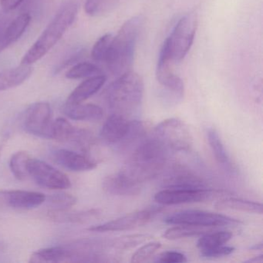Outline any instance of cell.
<instances>
[{"label":"cell","instance_id":"6da1fadb","mask_svg":"<svg viewBox=\"0 0 263 263\" xmlns=\"http://www.w3.org/2000/svg\"><path fill=\"white\" fill-rule=\"evenodd\" d=\"M167 156L168 149L161 141L155 137L147 138L132 152L121 172L140 185L159 175L167 163Z\"/></svg>","mask_w":263,"mask_h":263},{"label":"cell","instance_id":"7a4b0ae2","mask_svg":"<svg viewBox=\"0 0 263 263\" xmlns=\"http://www.w3.org/2000/svg\"><path fill=\"white\" fill-rule=\"evenodd\" d=\"M143 24L142 16H133L121 26L112 39L104 62L114 75L118 77L130 70Z\"/></svg>","mask_w":263,"mask_h":263},{"label":"cell","instance_id":"3957f363","mask_svg":"<svg viewBox=\"0 0 263 263\" xmlns=\"http://www.w3.org/2000/svg\"><path fill=\"white\" fill-rule=\"evenodd\" d=\"M144 84L136 72L129 70L118 77L106 91V99L112 114L130 118L142 104Z\"/></svg>","mask_w":263,"mask_h":263},{"label":"cell","instance_id":"277c9868","mask_svg":"<svg viewBox=\"0 0 263 263\" xmlns=\"http://www.w3.org/2000/svg\"><path fill=\"white\" fill-rule=\"evenodd\" d=\"M76 3H67L57 13L37 41L24 55L21 64L31 65L44 58L73 24L78 15Z\"/></svg>","mask_w":263,"mask_h":263},{"label":"cell","instance_id":"5b68a950","mask_svg":"<svg viewBox=\"0 0 263 263\" xmlns=\"http://www.w3.org/2000/svg\"><path fill=\"white\" fill-rule=\"evenodd\" d=\"M198 27L195 12L187 13L174 27L170 36L166 39L172 61L181 62L192 48Z\"/></svg>","mask_w":263,"mask_h":263},{"label":"cell","instance_id":"8992f818","mask_svg":"<svg viewBox=\"0 0 263 263\" xmlns=\"http://www.w3.org/2000/svg\"><path fill=\"white\" fill-rule=\"evenodd\" d=\"M155 137L175 152H189L193 147V138L189 127L176 118L164 120L155 127Z\"/></svg>","mask_w":263,"mask_h":263},{"label":"cell","instance_id":"52a82bcc","mask_svg":"<svg viewBox=\"0 0 263 263\" xmlns=\"http://www.w3.org/2000/svg\"><path fill=\"white\" fill-rule=\"evenodd\" d=\"M164 221L169 224H184L199 228L221 227L241 223L227 215L194 209L175 212L167 215Z\"/></svg>","mask_w":263,"mask_h":263},{"label":"cell","instance_id":"ba28073f","mask_svg":"<svg viewBox=\"0 0 263 263\" xmlns=\"http://www.w3.org/2000/svg\"><path fill=\"white\" fill-rule=\"evenodd\" d=\"M27 172L38 185L45 189L61 190L70 187L68 177L45 161L30 158L27 164Z\"/></svg>","mask_w":263,"mask_h":263},{"label":"cell","instance_id":"9c48e42d","mask_svg":"<svg viewBox=\"0 0 263 263\" xmlns=\"http://www.w3.org/2000/svg\"><path fill=\"white\" fill-rule=\"evenodd\" d=\"M226 194L227 192L224 191L209 189H164L157 192L154 198L159 204L174 205L187 203L203 202L212 199L215 197L223 196Z\"/></svg>","mask_w":263,"mask_h":263},{"label":"cell","instance_id":"30bf717a","mask_svg":"<svg viewBox=\"0 0 263 263\" xmlns=\"http://www.w3.org/2000/svg\"><path fill=\"white\" fill-rule=\"evenodd\" d=\"M52 123L51 107L47 102H37L30 105L23 120V126L27 133L47 139H50Z\"/></svg>","mask_w":263,"mask_h":263},{"label":"cell","instance_id":"8fae6325","mask_svg":"<svg viewBox=\"0 0 263 263\" xmlns=\"http://www.w3.org/2000/svg\"><path fill=\"white\" fill-rule=\"evenodd\" d=\"M172 62V57L165 40L161 47L157 63V81L167 92L172 93L178 99H181L184 95V82L178 75L174 73Z\"/></svg>","mask_w":263,"mask_h":263},{"label":"cell","instance_id":"7c38bea8","mask_svg":"<svg viewBox=\"0 0 263 263\" xmlns=\"http://www.w3.org/2000/svg\"><path fill=\"white\" fill-rule=\"evenodd\" d=\"M160 212V209H147L127 214L124 216L98 226H91L87 230L91 232H119L132 230L145 226Z\"/></svg>","mask_w":263,"mask_h":263},{"label":"cell","instance_id":"4fadbf2b","mask_svg":"<svg viewBox=\"0 0 263 263\" xmlns=\"http://www.w3.org/2000/svg\"><path fill=\"white\" fill-rule=\"evenodd\" d=\"M132 123V120L123 115L112 114L103 125L100 136L107 144L119 146L128 135Z\"/></svg>","mask_w":263,"mask_h":263},{"label":"cell","instance_id":"5bb4252c","mask_svg":"<svg viewBox=\"0 0 263 263\" xmlns=\"http://www.w3.org/2000/svg\"><path fill=\"white\" fill-rule=\"evenodd\" d=\"M164 189H208L202 178L181 164H175L163 182Z\"/></svg>","mask_w":263,"mask_h":263},{"label":"cell","instance_id":"9a60e30c","mask_svg":"<svg viewBox=\"0 0 263 263\" xmlns=\"http://www.w3.org/2000/svg\"><path fill=\"white\" fill-rule=\"evenodd\" d=\"M55 161L71 172H87L96 168L97 164L83 154L67 149H60L54 152Z\"/></svg>","mask_w":263,"mask_h":263},{"label":"cell","instance_id":"2e32d148","mask_svg":"<svg viewBox=\"0 0 263 263\" xmlns=\"http://www.w3.org/2000/svg\"><path fill=\"white\" fill-rule=\"evenodd\" d=\"M103 189L107 193L118 196H133L141 190L139 184L129 179L121 171L106 177L103 181Z\"/></svg>","mask_w":263,"mask_h":263},{"label":"cell","instance_id":"e0dca14e","mask_svg":"<svg viewBox=\"0 0 263 263\" xmlns=\"http://www.w3.org/2000/svg\"><path fill=\"white\" fill-rule=\"evenodd\" d=\"M4 198L9 205L16 209H33L46 201V196L41 192L13 190L4 192Z\"/></svg>","mask_w":263,"mask_h":263},{"label":"cell","instance_id":"ac0fdd59","mask_svg":"<svg viewBox=\"0 0 263 263\" xmlns=\"http://www.w3.org/2000/svg\"><path fill=\"white\" fill-rule=\"evenodd\" d=\"M106 81L107 78L103 74L87 78L73 90L67 98L66 104H75L84 102L98 93L104 85Z\"/></svg>","mask_w":263,"mask_h":263},{"label":"cell","instance_id":"d6986e66","mask_svg":"<svg viewBox=\"0 0 263 263\" xmlns=\"http://www.w3.org/2000/svg\"><path fill=\"white\" fill-rule=\"evenodd\" d=\"M64 113L74 121H98L104 115L103 109L93 104H67L64 107Z\"/></svg>","mask_w":263,"mask_h":263},{"label":"cell","instance_id":"ffe728a7","mask_svg":"<svg viewBox=\"0 0 263 263\" xmlns=\"http://www.w3.org/2000/svg\"><path fill=\"white\" fill-rule=\"evenodd\" d=\"M31 65L21 64L13 68L0 72V91L9 90L25 82L31 76Z\"/></svg>","mask_w":263,"mask_h":263},{"label":"cell","instance_id":"44dd1931","mask_svg":"<svg viewBox=\"0 0 263 263\" xmlns=\"http://www.w3.org/2000/svg\"><path fill=\"white\" fill-rule=\"evenodd\" d=\"M31 17L28 13H23L15 18L8 24L4 30L0 44V52L17 41L24 34L30 24Z\"/></svg>","mask_w":263,"mask_h":263},{"label":"cell","instance_id":"7402d4cb","mask_svg":"<svg viewBox=\"0 0 263 263\" xmlns=\"http://www.w3.org/2000/svg\"><path fill=\"white\" fill-rule=\"evenodd\" d=\"M215 207L219 210H235L248 213L262 214V204L261 203L236 198H226L219 200L215 204Z\"/></svg>","mask_w":263,"mask_h":263},{"label":"cell","instance_id":"603a6c76","mask_svg":"<svg viewBox=\"0 0 263 263\" xmlns=\"http://www.w3.org/2000/svg\"><path fill=\"white\" fill-rule=\"evenodd\" d=\"M207 138L216 161L224 168L233 172L234 166L232 165V161L224 148V144L215 129L209 128L207 130Z\"/></svg>","mask_w":263,"mask_h":263},{"label":"cell","instance_id":"cb8c5ba5","mask_svg":"<svg viewBox=\"0 0 263 263\" xmlns=\"http://www.w3.org/2000/svg\"><path fill=\"white\" fill-rule=\"evenodd\" d=\"M71 252L61 246L45 248L32 254L30 262H59L70 258Z\"/></svg>","mask_w":263,"mask_h":263},{"label":"cell","instance_id":"d4e9b609","mask_svg":"<svg viewBox=\"0 0 263 263\" xmlns=\"http://www.w3.org/2000/svg\"><path fill=\"white\" fill-rule=\"evenodd\" d=\"M50 218L58 221H68V222L84 223L90 221L93 218H98L101 215L98 209L86 211V212H77V213H67L64 212H50Z\"/></svg>","mask_w":263,"mask_h":263},{"label":"cell","instance_id":"484cf974","mask_svg":"<svg viewBox=\"0 0 263 263\" xmlns=\"http://www.w3.org/2000/svg\"><path fill=\"white\" fill-rule=\"evenodd\" d=\"M30 158L27 152H17L10 158V171L16 179L23 181L28 177L27 164Z\"/></svg>","mask_w":263,"mask_h":263},{"label":"cell","instance_id":"4316f807","mask_svg":"<svg viewBox=\"0 0 263 263\" xmlns=\"http://www.w3.org/2000/svg\"><path fill=\"white\" fill-rule=\"evenodd\" d=\"M232 234L226 231L204 233L197 241V247L199 249H209L226 245L232 238Z\"/></svg>","mask_w":263,"mask_h":263},{"label":"cell","instance_id":"83f0119b","mask_svg":"<svg viewBox=\"0 0 263 263\" xmlns=\"http://www.w3.org/2000/svg\"><path fill=\"white\" fill-rule=\"evenodd\" d=\"M101 74H102V71L96 64L90 62H81L74 64V66L67 72L66 78L70 80H77L91 78Z\"/></svg>","mask_w":263,"mask_h":263},{"label":"cell","instance_id":"f1b7e54d","mask_svg":"<svg viewBox=\"0 0 263 263\" xmlns=\"http://www.w3.org/2000/svg\"><path fill=\"white\" fill-rule=\"evenodd\" d=\"M178 226L170 228L164 232V237L166 239L175 240L180 238H190V237L198 236L205 233L206 231L201 228L195 226L177 224Z\"/></svg>","mask_w":263,"mask_h":263},{"label":"cell","instance_id":"f546056e","mask_svg":"<svg viewBox=\"0 0 263 263\" xmlns=\"http://www.w3.org/2000/svg\"><path fill=\"white\" fill-rule=\"evenodd\" d=\"M49 207L53 212H64L73 207L77 203L76 197L70 194L58 193L46 198Z\"/></svg>","mask_w":263,"mask_h":263},{"label":"cell","instance_id":"4dcf8cb0","mask_svg":"<svg viewBox=\"0 0 263 263\" xmlns=\"http://www.w3.org/2000/svg\"><path fill=\"white\" fill-rule=\"evenodd\" d=\"M113 37L112 34L107 33L97 41L91 51V57L93 61L96 62H104Z\"/></svg>","mask_w":263,"mask_h":263},{"label":"cell","instance_id":"1f68e13d","mask_svg":"<svg viewBox=\"0 0 263 263\" xmlns=\"http://www.w3.org/2000/svg\"><path fill=\"white\" fill-rule=\"evenodd\" d=\"M161 248V243L152 241L141 246L132 257V262L142 263L148 261Z\"/></svg>","mask_w":263,"mask_h":263},{"label":"cell","instance_id":"d6a6232c","mask_svg":"<svg viewBox=\"0 0 263 263\" xmlns=\"http://www.w3.org/2000/svg\"><path fill=\"white\" fill-rule=\"evenodd\" d=\"M235 249L232 246H223L209 249H200V256L204 258H217L228 256L235 252Z\"/></svg>","mask_w":263,"mask_h":263},{"label":"cell","instance_id":"836d02e7","mask_svg":"<svg viewBox=\"0 0 263 263\" xmlns=\"http://www.w3.org/2000/svg\"><path fill=\"white\" fill-rule=\"evenodd\" d=\"M110 0H87L84 5L86 13L90 16H98L108 8Z\"/></svg>","mask_w":263,"mask_h":263},{"label":"cell","instance_id":"e575fe53","mask_svg":"<svg viewBox=\"0 0 263 263\" xmlns=\"http://www.w3.org/2000/svg\"><path fill=\"white\" fill-rule=\"evenodd\" d=\"M145 238L146 235H127L115 240L113 245H115V247L122 250L134 247L139 243L143 242Z\"/></svg>","mask_w":263,"mask_h":263},{"label":"cell","instance_id":"d590c367","mask_svg":"<svg viewBox=\"0 0 263 263\" xmlns=\"http://www.w3.org/2000/svg\"><path fill=\"white\" fill-rule=\"evenodd\" d=\"M187 261L184 254L178 251H166L158 255L157 262L162 263H183Z\"/></svg>","mask_w":263,"mask_h":263},{"label":"cell","instance_id":"8d00e7d4","mask_svg":"<svg viewBox=\"0 0 263 263\" xmlns=\"http://www.w3.org/2000/svg\"><path fill=\"white\" fill-rule=\"evenodd\" d=\"M84 55H85V50L84 49H79L77 50L76 52L72 53L68 58H66L62 63H60L59 65L55 69V73H59L63 69L71 65V64H76V63L84 58Z\"/></svg>","mask_w":263,"mask_h":263},{"label":"cell","instance_id":"74e56055","mask_svg":"<svg viewBox=\"0 0 263 263\" xmlns=\"http://www.w3.org/2000/svg\"><path fill=\"white\" fill-rule=\"evenodd\" d=\"M24 0H0V6L6 12L11 11L17 8Z\"/></svg>","mask_w":263,"mask_h":263},{"label":"cell","instance_id":"f35d334b","mask_svg":"<svg viewBox=\"0 0 263 263\" xmlns=\"http://www.w3.org/2000/svg\"><path fill=\"white\" fill-rule=\"evenodd\" d=\"M7 25H8V24H7V20H6V18L4 17V16L0 14V44H1V41H2L4 30H5Z\"/></svg>","mask_w":263,"mask_h":263},{"label":"cell","instance_id":"ab89813d","mask_svg":"<svg viewBox=\"0 0 263 263\" xmlns=\"http://www.w3.org/2000/svg\"><path fill=\"white\" fill-rule=\"evenodd\" d=\"M262 255H258V256L254 257L253 258H250L248 260V262H261L263 261Z\"/></svg>","mask_w":263,"mask_h":263},{"label":"cell","instance_id":"60d3db41","mask_svg":"<svg viewBox=\"0 0 263 263\" xmlns=\"http://www.w3.org/2000/svg\"><path fill=\"white\" fill-rule=\"evenodd\" d=\"M250 249L254 251L262 250V243L260 242L258 244L254 245L252 247H250Z\"/></svg>","mask_w":263,"mask_h":263}]
</instances>
